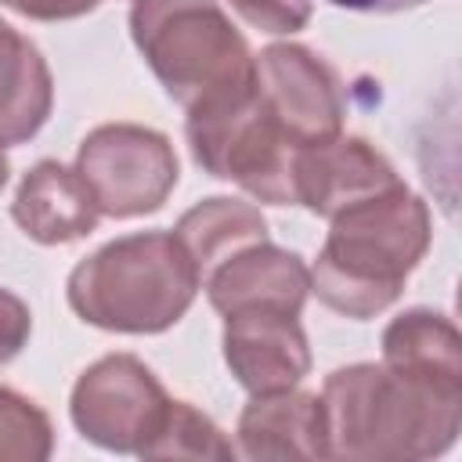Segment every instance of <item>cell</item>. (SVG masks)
<instances>
[{"label": "cell", "mask_w": 462, "mask_h": 462, "mask_svg": "<svg viewBox=\"0 0 462 462\" xmlns=\"http://www.w3.org/2000/svg\"><path fill=\"white\" fill-rule=\"evenodd\" d=\"M166 404L170 393L141 357L108 354L76 379L69 415L90 444L119 455H141L159 430Z\"/></svg>", "instance_id": "7"}, {"label": "cell", "mask_w": 462, "mask_h": 462, "mask_svg": "<svg viewBox=\"0 0 462 462\" xmlns=\"http://www.w3.org/2000/svg\"><path fill=\"white\" fill-rule=\"evenodd\" d=\"M173 238L184 245L199 278L206 282V274L217 263H224L227 256H235L238 249H245L253 242H263L267 238V220L253 202L213 195V199L191 206L177 220Z\"/></svg>", "instance_id": "16"}, {"label": "cell", "mask_w": 462, "mask_h": 462, "mask_svg": "<svg viewBox=\"0 0 462 462\" xmlns=\"http://www.w3.org/2000/svg\"><path fill=\"white\" fill-rule=\"evenodd\" d=\"M336 7H346V11H368V14H397V11H411L426 0H328Z\"/></svg>", "instance_id": "22"}, {"label": "cell", "mask_w": 462, "mask_h": 462, "mask_svg": "<svg viewBox=\"0 0 462 462\" xmlns=\"http://www.w3.org/2000/svg\"><path fill=\"white\" fill-rule=\"evenodd\" d=\"M202 278L173 231H137L112 238L69 274V307L94 328L155 336L177 325Z\"/></svg>", "instance_id": "3"}, {"label": "cell", "mask_w": 462, "mask_h": 462, "mask_svg": "<svg viewBox=\"0 0 462 462\" xmlns=\"http://www.w3.org/2000/svg\"><path fill=\"white\" fill-rule=\"evenodd\" d=\"M383 365L426 386L462 393V336L451 318L411 307L383 332Z\"/></svg>", "instance_id": "14"}, {"label": "cell", "mask_w": 462, "mask_h": 462, "mask_svg": "<svg viewBox=\"0 0 462 462\" xmlns=\"http://www.w3.org/2000/svg\"><path fill=\"white\" fill-rule=\"evenodd\" d=\"M328 458L415 462L444 455L462 430V393L408 379L386 365L357 361L325 375Z\"/></svg>", "instance_id": "1"}, {"label": "cell", "mask_w": 462, "mask_h": 462, "mask_svg": "<svg viewBox=\"0 0 462 462\" xmlns=\"http://www.w3.org/2000/svg\"><path fill=\"white\" fill-rule=\"evenodd\" d=\"M206 296L217 314H238V310H285L300 314L303 300L310 292V271L307 263L289 253L263 242H253L217 263L206 274Z\"/></svg>", "instance_id": "11"}, {"label": "cell", "mask_w": 462, "mask_h": 462, "mask_svg": "<svg viewBox=\"0 0 462 462\" xmlns=\"http://www.w3.org/2000/svg\"><path fill=\"white\" fill-rule=\"evenodd\" d=\"M253 61L256 94L296 148L343 134V87L325 58L303 43H271Z\"/></svg>", "instance_id": "8"}, {"label": "cell", "mask_w": 462, "mask_h": 462, "mask_svg": "<svg viewBox=\"0 0 462 462\" xmlns=\"http://www.w3.org/2000/svg\"><path fill=\"white\" fill-rule=\"evenodd\" d=\"M76 173L90 188L101 217L130 220L162 209L177 188L180 162L166 134L141 123H105L83 137Z\"/></svg>", "instance_id": "6"}, {"label": "cell", "mask_w": 462, "mask_h": 462, "mask_svg": "<svg viewBox=\"0 0 462 462\" xmlns=\"http://www.w3.org/2000/svg\"><path fill=\"white\" fill-rule=\"evenodd\" d=\"M54 105V79L40 47L0 18V144L40 134Z\"/></svg>", "instance_id": "15"}, {"label": "cell", "mask_w": 462, "mask_h": 462, "mask_svg": "<svg viewBox=\"0 0 462 462\" xmlns=\"http://www.w3.org/2000/svg\"><path fill=\"white\" fill-rule=\"evenodd\" d=\"M292 184H296V206H307L310 213L332 220L336 213L372 195H383L404 180L375 144H368L365 137L336 134L328 141L296 152Z\"/></svg>", "instance_id": "9"}, {"label": "cell", "mask_w": 462, "mask_h": 462, "mask_svg": "<svg viewBox=\"0 0 462 462\" xmlns=\"http://www.w3.org/2000/svg\"><path fill=\"white\" fill-rule=\"evenodd\" d=\"M11 217L32 242L69 245L97 227L101 209L76 170L61 166L58 159H43L18 180Z\"/></svg>", "instance_id": "12"}, {"label": "cell", "mask_w": 462, "mask_h": 462, "mask_svg": "<svg viewBox=\"0 0 462 462\" xmlns=\"http://www.w3.org/2000/svg\"><path fill=\"white\" fill-rule=\"evenodd\" d=\"M231 7L260 32L289 36L310 22V0H231Z\"/></svg>", "instance_id": "19"}, {"label": "cell", "mask_w": 462, "mask_h": 462, "mask_svg": "<svg viewBox=\"0 0 462 462\" xmlns=\"http://www.w3.org/2000/svg\"><path fill=\"white\" fill-rule=\"evenodd\" d=\"M238 448L224 437V430L199 411L191 401L170 397L166 415L152 440L141 448V458H191V462H227L235 458Z\"/></svg>", "instance_id": "17"}, {"label": "cell", "mask_w": 462, "mask_h": 462, "mask_svg": "<svg viewBox=\"0 0 462 462\" xmlns=\"http://www.w3.org/2000/svg\"><path fill=\"white\" fill-rule=\"evenodd\" d=\"M184 134L191 159L209 177L238 184L256 202L296 206L292 162L300 148L263 108L256 83L242 97L188 112Z\"/></svg>", "instance_id": "5"}, {"label": "cell", "mask_w": 462, "mask_h": 462, "mask_svg": "<svg viewBox=\"0 0 462 462\" xmlns=\"http://www.w3.org/2000/svg\"><path fill=\"white\" fill-rule=\"evenodd\" d=\"M54 451L47 411L25 393L0 386V462H43Z\"/></svg>", "instance_id": "18"}, {"label": "cell", "mask_w": 462, "mask_h": 462, "mask_svg": "<svg viewBox=\"0 0 462 462\" xmlns=\"http://www.w3.org/2000/svg\"><path fill=\"white\" fill-rule=\"evenodd\" d=\"M32 332V314L25 307L22 296H14L11 289H0V365L14 361Z\"/></svg>", "instance_id": "20"}, {"label": "cell", "mask_w": 462, "mask_h": 462, "mask_svg": "<svg viewBox=\"0 0 462 462\" xmlns=\"http://www.w3.org/2000/svg\"><path fill=\"white\" fill-rule=\"evenodd\" d=\"M0 4L32 22H65V18H79L94 11L101 0H0Z\"/></svg>", "instance_id": "21"}, {"label": "cell", "mask_w": 462, "mask_h": 462, "mask_svg": "<svg viewBox=\"0 0 462 462\" xmlns=\"http://www.w3.org/2000/svg\"><path fill=\"white\" fill-rule=\"evenodd\" d=\"M7 173H11V166H7V155H4V144H0V191L7 184Z\"/></svg>", "instance_id": "23"}, {"label": "cell", "mask_w": 462, "mask_h": 462, "mask_svg": "<svg viewBox=\"0 0 462 462\" xmlns=\"http://www.w3.org/2000/svg\"><path fill=\"white\" fill-rule=\"evenodd\" d=\"M224 361L249 393H278L300 386L310 372V346L300 314L238 310L224 318Z\"/></svg>", "instance_id": "10"}, {"label": "cell", "mask_w": 462, "mask_h": 462, "mask_svg": "<svg viewBox=\"0 0 462 462\" xmlns=\"http://www.w3.org/2000/svg\"><path fill=\"white\" fill-rule=\"evenodd\" d=\"M430 238V206L408 184L372 195L332 217L310 271V292L343 318H375L401 296Z\"/></svg>", "instance_id": "2"}, {"label": "cell", "mask_w": 462, "mask_h": 462, "mask_svg": "<svg viewBox=\"0 0 462 462\" xmlns=\"http://www.w3.org/2000/svg\"><path fill=\"white\" fill-rule=\"evenodd\" d=\"M130 36L188 112L242 97L256 83L253 51L217 0H134Z\"/></svg>", "instance_id": "4"}, {"label": "cell", "mask_w": 462, "mask_h": 462, "mask_svg": "<svg viewBox=\"0 0 462 462\" xmlns=\"http://www.w3.org/2000/svg\"><path fill=\"white\" fill-rule=\"evenodd\" d=\"M238 451L245 458H328V422L318 393H253L238 415Z\"/></svg>", "instance_id": "13"}]
</instances>
